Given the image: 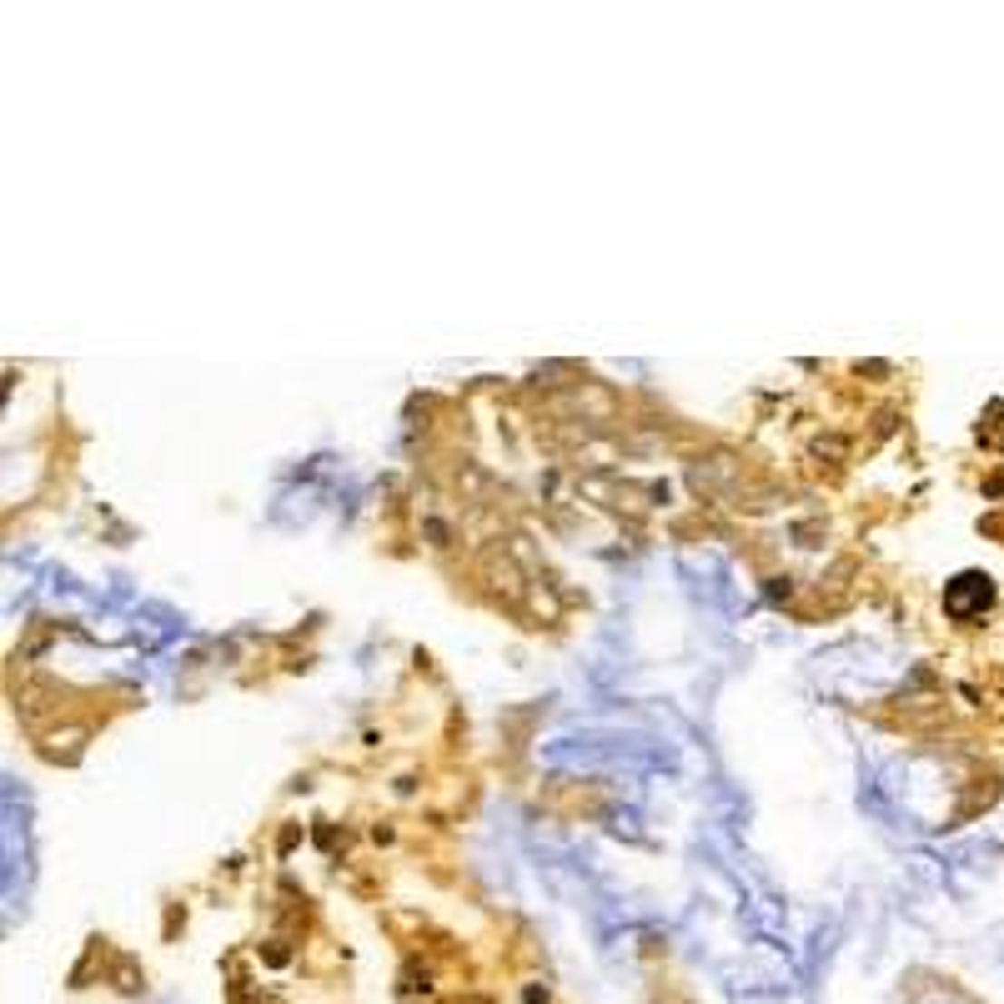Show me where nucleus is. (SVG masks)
Wrapping results in <instances>:
<instances>
[{"instance_id": "nucleus-1", "label": "nucleus", "mask_w": 1004, "mask_h": 1004, "mask_svg": "<svg viewBox=\"0 0 1004 1004\" xmlns=\"http://www.w3.org/2000/svg\"><path fill=\"white\" fill-rule=\"evenodd\" d=\"M970 603H989V578H960V588L950 593V608L954 613H970Z\"/></svg>"}]
</instances>
